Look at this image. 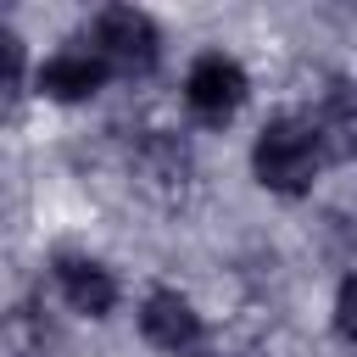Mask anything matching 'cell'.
<instances>
[{
    "label": "cell",
    "instance_id": "cell-1",
    "mask_svg": "<svg viewBox=\"0 0 357 357\" xmlns=\"http://www.w3.org/2000/svg\"><path fill=\"white\" fill-rule=\"evenodd\" d=\"M329 145H335V134H329V123H324L318 112L284 106V112H273V117L251 134V151H245L251 184H257L262 195H273V201H301V195H312L318 178H324Z\"/></svg>",
    "mask_w": 357,
    "mask_h": 357
},
{
    "label": "cell",
    "instance_id": "cell-2",
    "mask_svg": "<svg viewBox=\"0 0 357 357\" xmlns=\"http://www.w3.org/2000/svg\"><path fill=\"white\" fill-rule=\"evenodd\" d=\"M178 100L190 112V123L201 128H229L245 100H251V67L229 50V45H206L184 61V78H178Z\"/></svg>",
    "mask_w": 357,
    "mask_h": 357
},
{
    "label": "cell",
    "instance_id": "cell-3",
    "mask_svg": "<svg viewBox=\"0 0 357 357\" xmlns=\"http://www.w3.org/2000/svg\"><path fill=\"white\" fill-rule=\"evenodd\" d=\"M84 45L106 61L112 78H151L162 67V28L139 6H100L84 28Z\"/></svg>",
    "mask_w": 357,
    "mask_h": 357
},
{
    "label": "cell",
    "instance_id": "cell-4",
    "mask_svg": "<svg viewBox=\"0 0 357 357\" xmlns=\"http://www.w3.org/2000/svg\"><path fill=\"white\" fill-rule=\"evenodd\" d=\"M134 329L162 357H201V346H206V318H201L195 296L178 284H151L134 301Z\"/></svg>",
    "mask_w": 357,
    "mask_h": 357
},
{
    "label": "cell",
    "instance_id": "cell-5",
    "mask_svg": "<svg viewBox=\"0 0 357 357\" xmlns=\"http://www.w3.org/2000/svg\"><path fill=\"white\" fill-rule=\"evenodd\" d=\"M128 178L151 201H184L195 178V151L178 128H139L128 139Z\"/></svg>",
    "mask_w": 357,
    "mask_h": 357
},
{
    "label": "cell",
    "instance_id": "cell-6",
    "mask_svg": "<svg viewBox=\"0 0 357 357\" xmlns=\"http://www.w3.org/2000/svg\"><path fill=\"white\" fill-rule=\"evenodd\" d=\"M50 284H56V301L73 318H89V324H106L123 307V279L95 251H56L50 257Z\"/></svg>",
    "mask_w": 357,
    "mask_h": 357
},
{
    "label": "cell",
    "instance_id": "cell-7",
    "mask_svg": "<svg viewBox=\"0 0 357 357\" xmlns=\"http://www.w3.org/2000/svg\"><path fill=\"white\" fill-rule=\"evenodd\" d=\"M106 84H112V73H106V61H100L84 39L56 45V50L33 67V95L50 100V106H89Z\"/></svg>",
    "mask_w": 357,
    "mask_h": 357
},
{
    "label": "cell",
    "instance_id": "cell-8",
    "mask_svg": "<svg viewBox=\"0 0 357 357\" xmlns=\"http://www.w3.org/2000/svg\"><path fill=\"white\" fill-rule=\"evenodd\" d=\"M329 329H335L340 346L357 351V268H346L340 284H335V296H329Z\"/></svg>",
    "mask_w": 357,
    "mask_h": 357
},
{
    "label": "cell",
    "instance_id": "cell-9",
    "mask_svg": "<svg viewBox=\"0 0 357 357\" xmlns=\"http://www.w3.org/2000/svg\"><path fill=\"white\" fill-rule=\"evenodd\" d=\"M0 45H6V89H11V95H22V67H28V61H22V39L6 28V33H0Z\"/></svg>",
    "mask_w": 357,
    "mask_h": 357
},
{
    "label": "cell",
    "instance_id": "cell-10",
    "mask_svg": "<svg viewBox=\"0 0 357 357\" xmlns=\"http://www.w3.org/2000/svg\"><path fill=\"white\" fill-rule=\"evenodd\" d=\"M335 139H340V145H346V156H351V162H357V117H351V123H346V128H340V134H335Z\"/></svg>",
    "mask_w": 357,
    "mask_h": 357
}]
</instances>
